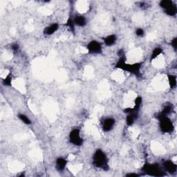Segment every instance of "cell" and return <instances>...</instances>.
Here are the masks:
<instances>
[{
  "label": "cell",
  "mask_w": 177,
  "mask_h": 177,
  "mask_svg": "<svg viewBox=\"0 0 177 177\" xmlns=\"http://www.w3.org/2000/svg\"><path fill=\"white\" fill-rule=\"evenodd\" d=\"M118 60L115 64V69H119L122 71H127L138 78L141 77V69L142 67V62H136L134 64L126 63V58L125 54L119 56Z\"/></svg>",
  "instance_id": "cell-1"
},
{
  "label": "cell",
  "mask_w": 177,
  "mask_h": 177,
  "mask_svg": "<svg viewBox=\"0 0 177 177\" xmlns=\"http://www.w3.org/2000/svg\"><path fill=\"white\" fill-rule=\"evenodd\" d=\"M92 163L95 168L103 169L105 171H107L110 168L107 156L101 149H98L95 151L92 157Z\"/></svg>",
  "instance_id": "cell-2"
},
{
  "label": "cell",
  "mask_w": 177,
  "mask_h": 177,
  "mask_svg": "<svg viewBox=\"0 0 177 177\" xmlns=\"http://www.w3.org/2000/svg\"><path fill=\"white\" fill-rule=\"evenodd\" d=\"M141 171L144 174L151 176L161 177L166 175L165 172L161 168L157 163H146L142 165Z\"/></svg>",
  "instance_id": "cell-3"
},
{
  "label": "cell",
  "mask_w": 177,
  "mask_h": 177,
  "mask_svg": "<svg viewBox=\"0 0 177 177\" xmlns=\"http://www.w3.org/2000/svg\"><path fill=\"white\" fill-rule=\"evenodd\" d=\"M159 121V127L163 133H172L174 129L172 121L168 116L161 117L158 119Z\"/></svg>",
  "instance_id": "cell-4"
},
{
  "label": "cell",
  "mask_w": 177,
  "mask_h": 177,
  "mask_svg": "<svg viewBox=\"0 0 177 177\" xmlns=\"http://www.w3.org/2000/svg\"><path fill=\"white\" fill-rule=\"evenodd\" d=\"M69 140L71 144L75 146H81L83 144V138L80 135V131L79 129H73L71 130L69 134Z\"/></svg>",
  "instance_id": "cell-5"
},
{
  "label": "cell",
  "mask_w": 177,
  "mask_h": 177,
  "mask_svg": "<svg viewBox=\"0 0 177 177\" xmlns=\"http://www.w3.org/2000/svg\"><path fill=\"white\" fill-rule=\"evenodd\" d=\"M87 49L88 53L91 55H99L103 52V46L100 42L94 40L88 43Z\"/></svg>",
  "instance_id": "cell-6"
},
{
  "label": "cell",
  "mask_w": 177,
  "mask_h": 177,
  "mask_svg": "<svg viewBox=\"0 0 177 177\" xmlns=\"http://www.w3.org/2000/svg\"><path fill=\"white\" fill-rule=\"evenodd\" d=\"M115 125V120L111 117H108L105 119L102 123V128L105 132H109L114 129Z\"/></svg>",
  "instance_id": "cell-7"
},
{
  "label": "cell",
  "mask_w": 177,
  "mask_h": 177,
  "mask_svg": "<svg viewBox=\"0 0 177 177\" xmlns=\"http://www.w3.org/2000/svg\"><path fill=\"white\" fill-rule=\"evenodd\" d=\"M163 167L167 172L175 174L177 171V165L171 160H167L163 163Z\"/></svg>",
  "instance_id": "cell-8"
},
{
  "label": "cell",
  "mask_w": 177,
  "mask_h": 177,
  "mask_svg": "<svg viewBox=\"0 0 177 177\" xmlns=\"http://www.w3.org/2000/svg\"><path fill=\"white\" fill-rule=\"evenodd\" d=\"M59 29V24L57 23H53L47 26L44 29L43 33L45 35H52Z\"/></svg>",
  "instance_id": "cell-9"
},
{
  "label": "cell",
  "mask_w": 177,
  "mask_h": 177,
  "mask_svg": "<svg viewBox=\"0 0 177 177\" xmlns=\"http://www.w3.org/2000/svg\"><path fill=\"white\" fill-rule=\"evenodd\" d=\"M67 161L63 157H58L56 161V169L57 171L62 172L66 168Z\"/></svg>",
  "instance_id": "cell-10"
},
{
  "label": "cell",
  "mask_w": 177,
  "mask_h": 177,
  "mask_svg": "<svg viewBox=\"0 0 177 177\" xmlns=\"http://www.w3.org/2000/svg\"><path fill=\"white\" fill-rule=\"evenodd\" d=\"M117 41V36L114 34H111L103 38V42L107 46H114Z\"/></svg>",
  "instance_id": "cell-11"
},
{
  "label": "cell",
  "mask_w": 177,
  "mask_h": 177,
  "mask_svg": "<svg viewBox=\"0 0 177 177\" xmlns=\"http://www.w3.org/2000/svg\"><path fill=\"white\" fill-rule=\"evenodd\" d=\"M73 22L75 23V25L80 27H84L86 26L87 24V19L83 15L76 16V18H73Z\"/></svg>",
  "instance_id": "cell-12"
},
{
  "label": "cell",
  "mask_w": 177,
  "mask_h": 177,
  "mask_svg": "<svg viewBox=\"0 0 177 177\" xmlns=\"http://www.w3.org/2000/svg\"><path fill=\"white\" fill-rule=\"evenodd\" d=\"M172 107L171 106V105H165L164 107V108L163 109V110L158 113L157 115H156V118L157 119L161 118V117H164V116H168L169 114H170L172 113Z\"/></svg>",
  "instance_id": "cell-13"
},
{
  "label": "cell",
  "mask_w": 177,
  "mask_h": 177,
  "mask_svg": "<svg viewBox=\"0 0 177 177\" xmlns=\"http://www.w3.org/2000/svg\"><path fill=\"white\" fill-rule=\"evenodd\" d=\"M137 118V112H132V113L127 114L125 119L126 124H127V126L133 125Z\"/></svg>",
  "instance_id": "cell-14"
},
{
  "label": "cell",
  "mask_w": 177,
  "mask_h": 177,
  "mask_svg": "<svg viewBox=\"0 0 177 177\" xmlns=\"http://www.w3.org/2000/svg\"><path fill=\"white\" fill-rule=\"evenodd\" d=\"M163 50L161 47H156L154 49H153L152 54H151V57H150V60L152 61L155 60L156 57H158L161 54L163 53Z\"/></svg>",
  "instance_id": "cell-15"
},
{
  "label": "cell",
  "mask_w": 177,
  "mask_h": 177,
  "mask_svg": "<svg viewBox=\"0 0 177 177\" xmlns=\"http://www.w3.org/2000/svg\"><path fill=\"white\" fill-rule=\"evenodd\" d=\"M166 15H168L169 16H175L177 13V7L175 4H174L172 6H170L168 8L165 9L164 11Z\"/></svg>",
  "instance_id": "cell-16"
},
{
  "label": "cell",
  "mask_w": 177,
  "mask_h": 177,
  "mask_svg": "<svg viewBox=\"0 0 177 177\" xmlns=\"http://www.w3.org/2000/svg\"><path fill=\"white\" fill-rule=\"evenodd\" d=\"M18 118H19V120L22 122L24 124H25L26 125H30L32 124V121L26 115L24 114H18Z\"/></svg>",
  "instance_id": "cell-17"
},
{
  "label": "cell",
  "mask_w": 177,
  "mask_h": 177,
  "mask_svg": "<svg viewBox=\"0 0 177 177\" xmlns=\"http://www.w3.org/2000/svg\"><path fill=\"white\" fill-rule=\"evenodd\" d=\"M142 103V98L141 96H137L134 100V107L133 108L134 111L138 112V111L140 110L141 107V105Z\"/></svg>",
  "instance_id": "cell-18"
},
{
  "label": "cell",
  "mask_w": 177,
  "mask_h": 177,
  "mask_svg": "<svg viewBox=\"0 0 177 177\" xmlns=\"http://www.w3.org/2000/svg\"><path fill=\"white\" fill-rule=\"evenodd\" d=\"M168 79L169 87L171 88H174L176 87V76L169 74L168 76Z\"/></svg>",
  "instance_id": "cell-19"
},
{
  "label": "cell",
  "mask_w": 177,
  "mask_h": 177,
  "mask_svg": "<svg viewBox=\"0 0 177 177\" xmlns=\"http://www.w3.org/2000/svg\"><path fill=\"white\" fill-rule=\"evenodd\" d=\"M174 3L171 0H163V1H161L159 3V6L160 7L162 8L163 10L168 8L170 6H172Z\"/></svg>",
  "instance_id": "cell-20"
},
{
  "label": "cell",
  "mask_w": 177,
  "mask_h": 177,
  "mask_svg": "<svg viewBox=\"0 0 177 177\" xmlns=\"http://www.w3.org/2000/svg\"><path fill=\"white\" fill-rule=\"evenodd\" d=\"M65 25L67 27H69V29L71 30V31H72V32L75 31V26L76 25H75V23L73 22V19L69 18L66 22Z\"/></svg>",
  "instance_id": "cell-21"
},
{
  "label": "cell",
  "mask_w": 177,
  "mask_h": 177,
  "mask_svg": "<svg viewBox=\"0 0 177 177\" xmlns=\"http://www.w3.org/2000/svg\"><path fill=\"white\" fill-rule=\"evenodd\" d=\"M3 84L6 87H11L12 84V76L11 75H8L6 78L3 80Z\"/></svg>",
  "instance_id": "cell-22"
},
{
  "label": "cell",
  "mask_w": 177,
  "mask_h": 177,
  "mask_svg": "<svg viewBox=\"0 0 177 177\" xmlns=\"http://www.w3.org/2000/svg\"><path fill=\"white\" fill-rule=\"evenodd\" d=\"M135 33H136V35L139 37H143L145 35V30L141 28H137V30H136Z\"/></svg>",
  "instance_id": "cell-23"
},
{
  "label": "cell",
  "mask_w": 177,
  "mask_h": 177,
  "mask_svg": "<svg viewBox=\"0 0 177 177\" xmlns=\"http://www.w3.org/2000/svg\"><path fill=\"white\" fill-rule=\"evenodd\" d=\"M171 46L173 47L174 51H176L177 49V37H174L171 41Z\"/></svg>",
  "instance_id": "cell-24"
},
{
  "label": "cell",
  "mask_w": 177,
  "mask_h": 177,
  "mask_svg": "<svg viewBox=\"0 0 177 177\" xmlns=\"http://www.w3.org/2000/svg\"><path fill=\"white\" fill-rule=\"evenodd\" d=\"M11 49L13 51H15V52L18 51V50L19 49V45L18 43L13 44L11 45Z\"/></svg>",
  "instance_id": "cell-25"
},
{
  "label": "cell",
  "mask_w": 177,
  "mask_h": 177,
  "mask_svg": "<svg viewBox=\"0 0 177 177\" xmlns=\"http://www.w3.org/2000/svg\"><path fill=\"white\" fill-rule=\"evenodd\" d=\"M141 175L139 174H137V173H128L127 174L125 175V176H127V177H138V176H140Z\"/></svg>",
  "instance_id": "cell-26"
}]
</instances>
